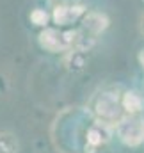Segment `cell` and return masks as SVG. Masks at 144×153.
I'll list each match as a JSON object with an SVG mask.
<instances>
[{"label": "cell", "mask_w": 144, "mask_h": 153, "mask_svg": "<svg viewBox=\"0 0 144 153\" xmlns=\"http://www.w3.org/2000/svg\"><path fill=\"white\" fill-rule=\"evenodd\" d=\"M141 34L144 36V14L141 16Z\"/></svg>", "instance_id": "obj_11"}, {"label": "cell", "mask_w": 144, "mask_h": 153, "mask_svg": "<svg viewBox=\"0 0 144 153\" xmlns=\"http://www.w3.org/2000/svg\"><path fill=\"white\" fill-rule=\"evenodd\" d=\"M85 7L80 4H57L52 11V20L57 23V27H68L70 23L84 18Z\"/></svg>", "instance_id": "obj_3"}, {"label": "cell", "mask_w": 144, "mask_h": 153, "mask_svg": "<svg viewBox=\"0 0 144 153\" xmlns=\"http://www.w3.org/2000/svg\"><path fill=\"white\" fill-rule=\"evenodd\" d=\"M139 62H141V66H143V70H144V48L141 50V53H139Z\"/></svg>", "instance_id": "obj_10"}, {"label": "cell", "mask_w": 144, "mask_h": 153, "mask_svg": "<svg viewBox=\"0 0 144 153\" xmlns=\"http://www.w3.org/2000/svg\"><path fill=\"white\" fill-rule=\"evenodd\" d=\"M66 66L70 70H75V71L84 70V66H85V55H84V52H80V50H70L68 57H66Z\"/></svg>", "instance_id": "obj_8"}, {"label": "cell", "mask_w": 144, "mask_h": 153, "mask_svg": "<svg viewBox=\"0 0 144 153\" xmlns=\"http://www.w3.org/2000/svg\"><path fill=\"white\" fill-rule=\"evenodd\" d=\"M94 114L100 121H105L108 125H117L119 119L123 117L121 112L123 107H121V96L114 91H103L96 96L94 100Z\"/></svg>", "instance_id": "obj_1"}, {"label": "cell", "mask_w": 144, "mask_h": 153, "mask_svg": "<svg viewBox=\"0 0 144 153\" xmlns=\"http://www.w3.org/2000/svg\"><path fill=\"white\" fill-rule=\"evenodd\" d=\"M116 132L123 144L130 148L141 146L144 143V119L137 114L123 116L119 123L116 125Z\"/></svg>", "instance_id": "obj_2"}, {"label": "cell", "mask_w": 144, "mask_h": 153, "mask_svg": "<svg viewBox=\"0 0 144 153\" xmlns=\"http://www.w3.org/2000/svg\"><path fill=\"white\" fill-rule=\"evenodd\" d=\"M108 137H110V125L105 121H100L96 119L85 132V150H94L98 148L100 144L107 143Z\"/></svg>", "instance_id": "obj_5"}, {"label": "cell", "mask_w": 144, "mask_h": 153, "mask_svg": "<svg viewBox=\"0 0 144 153\" xmlns=\"http://www.w3.org/2000/svg\"><path fill=\"white\" fill-rule=\"evenodd\" d=\"M20 144L14 134L0 132V153H18Z\"/></svg>", "instance_id": "obj_7"}, {"label": "cell", "mask_w": 144, "mask_h": 153, "mask_svg": "<svg viewBox=\"0 0 144 153\" xmlns=\"http://www.w3.org/2000/svg\"><path fill=\"white\" fill-rule=\"evenodd\" d=\"M121 107L126 114H139L143 111V98L135 91H125L121 94Z\"/></svg>", "instance_id": "obj_6"}, {"label": "cell", "mask_w": 144, "mask_h": 153, "mask_svg": "<svg viewBox=\"0 0 144 153\" xmlns=\"http://www.w3.org/2000/svg\"><path fill=\"white\" fill-rule=\"evenodd\" d=\"M48 18H50L48 13L43 11V9H39V7H36V9L30 11V22H32L34 25H37V27H46Z\"/></svg>", "instance_id": "obj_9"}, {"label": "cell", "mask_w": 144, "mask_h": 153, "mask_svg": "<svg viewBox=\"0 0 144 153\" xmlns=\"http://www.w3.org/2000/svg\"><path fill=\"white\" fill-rule=\"evenodd\" d=\"M108 27V18L103 13L98 11H89L82 18V32L87 34L89 38H98L105 29Z\"/></svg>", "instance_id": "obj_4"}]
</instances>
